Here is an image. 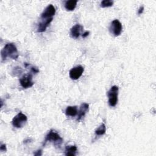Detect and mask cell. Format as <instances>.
I'll return each instance as SVG.
<instances>
[{
  "mask_svg": "<svg viewBox=\"0 0 156 156\" xmlns=\"http://www.w3.org/2000/svg\"><path fill=\"white\" fill-rule=\"evenodd\" d=\"M1 56L2 61L5 60L8 57L16 60L19 54L16 46L12 43H7L1 51Z\"/></svg>",
  "mask_w": 156,
  "mask_h": 156,
  "instance_id": "6da1fadb",
  "label": "cell"
},
{
  "mask_svg": "<svg viewBox=\"0 0 156 156\" xmlns=\"http://www.w3.org/2000/svg\"><path fill=\"white\" fill-rule=\"evenodd\" d=\"M48 141L52 142L55 146L60 147L63 143V139L57 132L54 130H51L46 135L43 143V146H44Z\"/></svg>",
  "mask_w": 156,
  "mask_h": 156,
  "instance_id": "7a4b0ae2",
  "label": "cell"
},
{
  "mask_svg": "<svg viewBox=\"0 0 156 156\" xmlns=\"http://www.w3.org/2000/svg\"><path fill=\"white\" fill-rule=\"evenodd\" d=\"M118 87L113 85L107 92V96L108 98V104L111 107H115L118 102Z\"/></svg>",
  "mask_w": 156,
  "mask_h": 156,
  "instance_id": "3957f363",
  "label": "cell"
},
{
  "mask_svg": "<svg viewBox=\"0 0 156 156\" xmlns=\"http://www.w3.org/2000/svg\"><path fill=\"white\" fill-rule=\"evenodd\" d=\"M27 120V117L26 115L21 112L18 113L12 119V125L16 128H21L24 126Z\"/></svg>",
  "mask_w": 156,
  "mask_h": 156,
  "instance_id": "277c9868",
  "label": "cell"
},
{
  "mask_svg": "<svg viewBox=\"0 0 156 156\" xmlns=\"http://www.w3.org/2000/svg\"><path fill=\"white\" fill-rule=\"evenodd\" d=\"M122 29V24L118 20H114L112 21L109 27L110 32L115 37L119 36L121 34Z\"/></svg>",
  "mask_w": 156,
  "mask_h": 156,
  "instance_id": "5b68a950",
  "label": "cell"
},
{
  "mask_svg": "<svg viewBox=\"0 0 156 156\" xmlns=\"http://www.w3.org/2000/svg\"><path fill=\"white\" fill-rule=\"evenodd\" d=\"M20 83L21 87L24 88H28L31 87L34 85V82L32 81V76L31 74H28L24 75L20 79Z\"/></svg>",
  "mask_w": 156,
  "mask_h": 156,
  "instance_id": "8992f818",
  "label": "cell"
},
{
  "mask_svg": "<svg viewBox=\"0 0 156 156\" xmlns=\"http://www.w3.org/2000/svg\"><path fill=\"white\" fill-rule=\"evenodd\" d=\"M55 13V9L53 5L49 4L48 5L46 9L43 10L42 13L41 14V20L49 19L51 18H53L52 16Z\"/></svg>",
  "mask_w": 156,
  "mask_h": 156,
  "instance_id": "52a82bcc",
  "label": "cell"
},
{
  "mask_svg": "<svg viewBox=\"0 0 156 156\" xmlns=\"http://www.w3.org/2000/svg\"><path fill=\"white\" fill-rule=\"evenodd\" d=\"M83 71L84 69L82 66H76L69 71V77L71 79L77 80L82 75Z\"/></svg>",
  "mask_w": 156,
  "mask_h": 156,
  "instance_id": "ba28073f",
  "label": "cell"
},
{
  "mask_svg": "<svg viewBox=\"0 0 156 156\" xmlns=\"http://www.w3.org/2000/svg\"><path fill=\"white\" fill-rule=\"evenodd\" d=\"M83 26L79 24H77L73 26L70 30L71 37L73 38H79L83 30Z\"/></svg>",
  "mask_w": 156,
  "mask_h": 156,
  "instance_id": "9c48e42d",
  "label": "cell"
},
{
  "mask_svg": "<svg viewBox=\"0 0 156 156\" xmlns=\"http://www.w3.org/2000/svg\"><path fill=\"white\" fill-rule=\"evenodd\" d=\"M53 18H51L49 19L42 20L41 22L39 23L37 27V32H43L46 30V28L49 25V24L52 22Z\"/></svg>",
  "mask_w": 156,
  "mask_h": 156,
  "instance_id": "30bf717a",
  "label": "cell"
},
{
  "mask_svg": "<svg viewBox=\"0 0 156 156\" xmlns=\"http://www.w3.org/2000/svg\"><path fill=\"white\" fill-rule=\"evenodd\" d=\"M88 108H89L88 104L82 103L80 105V109H79V111L78 112L77 118V121H80L82 118H83L85 116V114L87 113V112L88 110Z\"/></svg>",
  "mask_w": 156,
  "mask_h": 156,
  "instance_id": "8fae6325",
  "label": "cell"
},
{
  "mask_svg": "<svg viewBox=\"0 0 156 156\" xmlns=\"http://www.w3.org/2000/svg\"><path fill=\"white\" fill-rule=\"evenodd\" d=\"M77 106H68L66 108L65 114L67 116L74 117L77 114Z\"/></svg>",
  "mask_w": 156,
  "mask_h": 156,
  "instance_id": "7c38bea8",
  "label": "cell"
},
{
  "mask_svg": "<svg viewBox=\"0 0 156 156\" xmlns=\"http://www.w3.org/2000/svg\"><path fill=\"white\" fill-rule=\"evenodd\" d=\"M77 152V147L74 146H66L65 147V154L67 156H74Z\"/></svg>",
  "mask_w": 156,
  "mask_h": 156,
  "instance_id": "4fadbf2b",
  "label": "cell"
},
{
  "mask_svg": "<svg viewBox=\"0 0 156 156\" xmlns=\"http://www.w3.org/2000/svg\"><path fill=\"white\" fill-rule=\"evenodd\" d=\"M77 1L76 0H70L67 1L65 4V7L67 10L72 11L74 10V9L76 7Z\"/></svg>",
  "mask_w": 156,
  "mask_h": 156,
  "instance_id": "5bb4252c",
  "label": "cell"
},
{
  "mask_svg": "<svg viewBox=\"0 0 156 156\" xmlns=\"http://www.w3.org/2000/svg\"><path fill=\"white\" fill-rule=\"evenodd\" d=\"M106 132V127L105 125L102 123L101 124L98 128L96 129V130H95V134L97 136H101V135H103Z\"/></svg>",
  "mask_w": 156,
  "mask_h": 156,
  "instance_id": "9a60e30c",
  "label": "cell"
},
{
  "mask_svg": "<svg viewBox=\"0 0 156 156\" xmlns=\"http://www.w3.org/2000/svg\"><path fill=\"white\" fill-rule=\"evenodd\" d=\"M113 1H110V0H104L102 1H101V7H110L112 5H113Z\"/></svg>",
  "mask_w": 156,
  "mask_h": 156,
  "instance_id": "2e32d148",
  "label": "cell"
},
{
  "mask_svg": "<svg viewBox=\"0 0 156 156\" xmlns=\"http://www.w3.org/2000/svg\"><path fill=\"white\" fill-rule=\"evenodd\" d=\"M30 69H31V72L32 73H34V74H37V73H38L39 72V70L37 68H35V67H31Z\"/></svg>",
  "mask_w": 156,
  "mask_h": 156,
  "instance_id": "e0dca14e",
  "label": "cell"
},
{
  "mask_svg": "<svg viewBox=\"0 0 156 156\" xmlns=\"http://www.w3.org/2000/svg\"><path fill=\"white\" fill-rule=\"evenodd\" d=\"M0 150L1 151H7V148H6V145L5 144H1V146H0Z\"/></svg>",
  "mask_w": 156,
  "mask_h": 156,
  "instance_id": "ac0fdd59",
  "label": "cell"
},
{
  "mask_svg": "<svg viewBox=\"0 0 156 156\" xmlns=\"http://www.w3.org/2000/svg\"><path fill=\"white\" fill-rule=\"evenodd\" d=\"M143 10H144V7H143V6H141V7H140V9H138V15H140V14H141V13H143Z\"/></svg>",
  "mask_w": 156,
  "mask_h": 156,
  "instance_id": "d6986e66",
  "label": "cell"
},
{
  "mask_svg": "<svg viewBox=\"0 0 156 156\" xmlns=\"http://www.w3.org/2000/svg\"><path fill=\"white\" fill-rule=\"evenodd\" d=\"M89 34H90V32H89V31H86V32H83V33L82 34V36L83 38H86V37L89 35Z\"/></svg>",
  "mask_w": 156,
  "mask_h": 156,
  "instance_id": "ffe728a7",
  "label": "cell"
},
{
  "mask_svg": "<svg viewBox=\"0 0 156 156\" xmlns=\"http://www.w3.org/2000/svg\"><path fill=\"white\" fill-rule=\"evenodd\" d=\"M41 154H42V151H41V150H38V151H36V152L34 153V155H37V156H38V155H41Z\"/></svg>",
  "mask_w": 156,
  "mask_h": 156,
  "instance_id": "44dd1931",
  "label": "cell"
}]
</instances>
